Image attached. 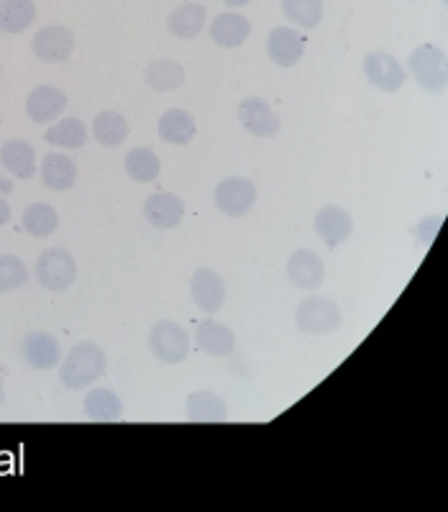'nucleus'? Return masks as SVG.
<instances>
[{"mask_svg": "<svg viewBox=\"0 0 448 512\" xmlns=\"http://www.w3.org/2000/svg\"><path fill=\"white\" fill-rule=\"evenodd\" d=\"M239 121L251 136L259 139H274L280 134V116L272 111V105L262 98H246L239 105Z\"/></svg>", "mask_w": 448, "mask_h": 512, "instance_id": "ddd939ff", "label": "nucleus"}, {"mask_svg": "<svg viewBox=\"0 0 448 512\" xmlns=\"http://www.w3.org/2000/svg\"><path fill=\"white\" fill-rule=\"evenodd\" d=\"M408 67L415 82L423 90H428V93H441L446 88V52L441 47H436V44H420V47H415L410 52Z\"/></svg>", "mask_w": 448, "mask_h": 512, "instance_id": "20e7f679", "label": "nucleus"}, {"mask_svg": "<svg viewBox=\"0 0 448 512\" xmlns=\"http://www.w3.org/2000/svg\"><path fill=\"white\" fill-rule=\"evenodd\" d=\"M149 349L164 364H182L190 356V336L175 320H157L149 331Z\"/></svg>", "mask_w": 448, "mask_h": 512, "instance_id": "39448f33", "label": "nucleus"}, {"mask_svg": "<svg viewBox=\"0 0 448 512\" xmlns=\"http://www.w3.org/2000/svg\"><path fill=\"white\" fill-rule=\"evenodd\" d=\"M223 3H226V6H231V8H244V6H249L251 0H223Z\"/></svg>", "mask_w": 448, "mask_h": 512, "instance_id": "c9c22d12", "label": "nucleus"}, {"mask_svg": "<svg viewBox=\"0 0 448 512\" xmlns=\"http://www.w3.org/2000/svg\"><path fill=\"white\" fill-rule=\"evenodd\" d=\"M8 192H13V182L8 177H0V195H8Z\"/></svg>", "mask_w": 448, "mask_h": 512, "instance_id": "f704fd0d", "label": "nucleus"}, {"mask_svg": "<svg viewBox=\"0 0 448 512\" xmlns=\"http://www.w3.org/2000/svg\"><path fill=\"white\" fill-rule=\"evenodd\" d=\"M190 295L195 308L208 315H216L226 303V282L213 269H198L190 280Z\"/></svg>", "mask_w": 448, "mask_h": 512, "instance_id": "f8f14e48", "label": "nucleus"}, {"mask_svg": "<svg viewBox=\"0 0 448 512\" xmlns=\"http://www.w3.org/2000/svg\"><path fill=\"white\" fill-rule=\"evenodd\" d=\"M185 418L190 423H223L228 420V405L216 392L198 390L187 397Z\"/></svg>", "mask_w": 448, "mask_h": 512, "instance_id": "a211bd4d", "label": "nucleus"}, {"mask_svg": "<svg viewBox=\"0 0 448 512\" xmlns=\"http://www.w3.org/2000/svg\"><path fill=\"white\" fill-rule=\"evenodd\" d=\"M216 205L223 216L244 218L256 205V187L246 177H228L216 187Z\"/></svg>", "mask_w": 448, "mask_h": 512, "instance_id": "423d86ee", "label": "nucleus"}, {"mask_svg": "<svg viewBox=\"0 0 448 512\" xmlns=\"http://www.w3.org/2000/svg\"><path fill=\"white\" fill-rule=\"evenodd\" d=\"M21 228L34 239H49L59 228V213L49 203H34L24 210Z\"/></svg>", "mask_w": 448, "mask_h": 512, "instance_id": "c756f323", "label": "nucleus"}, {"mask_svg": "<svg viewBox=\"0 0 448 512\" xmlns=\"http://www.w3.org/2000/svg\"><path fill=\"white\" fill-rule=\"evenodd\" d=\"M82 408L95 423H116V420L123 418V400L113 390H105V387L85 392Z\"/></svg>", "mask_w": 448, "mask_h": 512, "instance_id": "b1692460", "label": "nucleus"}, {"mask_svg": "<svg viewBox=\"0 0 448 512\" xmlns=\"http://www.w3.org/2000/svg\"><path fill=\"white\" fill-rule=\"evenodd\" d=\"M29 282V267L21 256L0 254V295L16 292Z\"/></svg>", "mask_w": 448, "mask_h": 512, "instance_id": "2f4dec72", "label": "nucleus"}, {"mask_svg": "<svg viewBox=\"0 0 448 512\" xmlns=\"http://www.w3.org/2000/svg\"><path fill=\"white\" fill-rule=\"evenodd\" d=\"M364 77L382 93H397L408 82V70L390 52H369L364 57Z\"/></svg>", "mask_w": 448, "mask_h": 512, "instance_id": "0eeeda50", "label": "nucleus"}, {"mask_svg": "<svg viewBox=\"0 0 448 512\" xmlns=\"http://www.w3.org/2000/svg\"><path fill=\"white\" fill-rule=\"evenodd\" d=\"M34 274L44 290L49 292L70 290L77 280L75 256H72L67 249H59V246L41 251L39 259H36Z\"/></svg>", "mask_w": 448, "mask_h": 512, "instance_id": "7ed1b4c3", "label": "nucleus"}, {"mask_svg": "<svg viewBox=\"0 0 448 512\" xmlns=\"http://www.w3.org/2000/svg\"><path fill=\"white\" fill-rule=\"evenodd\" d=\"M67 105L70 100L64 90L54 88V85H39L26 98V116L34 123H52L62 116Z\"/></svg>", "mask_w": 448, "mask_h": 512, "instance_id": "dca6fc26", "label": "nucleus"}, {"mask_svg": "<svg viewBox=\"0 0 448 512\" xmlns=\"http://www.w3.org/2000/svg\"><path fill=\"white\" fill-rule=\"evenodd\" d=\"M341 320H344V315H341L338 305L320 295L305 297L295 310L297 331L308 333V336H331L341 328Z\"/></svg>", "mask_w": 448, "mask_h": 512, "instance_id": "f03ea898", "label": "nucleus"}, {"mask_svg": "<svg viewBox=\"0 0 448 512\" xmlns=\"http://www.w3.org/2000/svg\"><path fill=\"white\" fill-rule=\"evenodd\" d=\"M287 280L297 290H315L326 282V262L310 249H295L287 259Z\"/></svg>", "mask_w": 448, "mask_h": 512, "instance_id": "9b49d317", "label": "nucleus"}, {"mask_svg": "<svg viewBox=\"0 0 448 512\" xmlns=\"http://www.w3.org/2000/svg\"><path fill=\"white\" fill-rule=\"evenodd\" d=\"M157 131L167 144L172 146H187L195 134H198V123L182 108H169L162 113V118L157 121Z\"/></svg>", "mask_w": 448, "mask_h": 512, "instance_id": "4be33fe9", "label": "nucleus"}, {"mask_svg": "<svg viewBox=\"0 0 448 512\" xmlns=\"http://www.w3.org/2000/svg\"><path fill=\"white\" fill-rule=\"evenodd\" d=\"M318 239L328 246V249H338L344 241L351 239L354 233V218L349 216V210L338 208V205H326L318 210V216L313 221Z\"/></svg>", "mask_w": 448, "mask_h": 512, "instance_id": "4468645a", "label": "nucleus"}, {"mask_svg": "<svg viewBox=\"0 0 448 512\" xmlns=\"http://www.w3.org/2000/svg\"><path fill=\"white\" fill-rule=\"evenodd\" d=\"M34 21V0H0V31L3 34H24Z\"/></svg>", "mask_w": 448, "mask_h": 512, "instance_id": "bb28decb", "label": "nucleus"}, {"mask_svg": "<svg viewBox=\"0 0 448 512\" xmlns=\"http://www.w3.org/2000/svg\"><path fill=\"white\" fill-rule=\"evenodd\" d=\"M305 47H308V41H305L303 31L292 29V26H277L272 29V34L267 36V54L277 67H295L297 62H303L305 57Z\"/></svg>", "mask_w": 448, "mask_h": 512, "instance_id": "9d476101", "label": "nucleus"}, {"mask_svg": "<svg viewBox=\"0 0 448 512\" xmlns=\"http://www.w3.org/2000/svg\"><path fill=\"white\" fill-rule=\"evenodd\" d=\"M21 356L36 372H49L62 364V346L47 331H31L21 338Z\"/></svg>", "mask_w": 448, "mask_h": 512, "instance_id": "1a4fd4ad", "label": "nucleus"}, {"mask_svg": "<svg viewBox=\"0 0 448 512\" xmlns=\"http://www.w3.org/2000/svg\"><path fill=\"white\" fill-rule=\"evenodd\" d=\"M0 72H3V67H0Z\"/></svg>", "mask_w": 448, "mask_h": 512, "instance_id": "4c0bfd02", "label": "nucleus"}, {"mask_svg": "<svg viewBox=\"0 0 448 512\" xmlns=\"http://www.w3.org/2000/svg\"><path fill=\"white\" fill-rule=\"evenodd\" d=\"M41 182L52 192H67L77 182V164L67 154L52 152L41 159Z\"/></svg>", "mask_w": 448, "mask_h": 512, "instance_id": "aec40b11", "label": "nucleus"}, {"mask_svg": "<svg viewBox=\"0 0 448 512\" xmlns=\"http://www.w3.org/2000/svg\"><path fill=\"white\" fill-rule=\"evenodd\" d=\"M441 226H443V216H425L423 221L415 226V231H413L415 239H418L423 246H433V241H436Z\"/></svg>", "mask_w": 448, "mask_h": 512, "instance_id": "473e14b6", "label": "nucleus"}, {"mask_svg": "<svg viewBox=\"0 0 448 512\" xmlns=\"http://www.w3.org/2000/svg\"><path fill=\"white\" fill-rule=\"evenodd\" d=\"M31 49H34V54L41 62H67V59L72 57V52H75V34H72L67 26H44V29L36 31L34 39H31Z\"/></svg>", "mask_w": 448, "mask_h": 512, "instance_id": "6e6552de", "label": "nucleus"}, {"mask_svg": "<svg viewBox=\"0 0 448 512\" xmlns=\"http://www.w3.org/2000/svg\"><path fill=\"white\" fill-rule=\"evenodd\" d=\"M208 11L200 3H182L167 16V31L177 39H195L205 29Z\"/></svg>", "mask_w": 448, "mask_h": 512, "instance_id": "5701e85b", "label": "nucleus"}, {"mask_svg": "<svg viewBox=\"0 0 448 512\" xmlns=\"http://www.w3.org/2000/svg\"><path fill=\"white\" fill-rule=\"evenodd\" d=\"M144 218L149 226L169 231V228L180 226L185 218V203L172 192H152L144 200Z\"/></svg>", "mask_w": 448, "mask_h": 512, "instance_id": "2eb2a0df", "label": "nucleus"}, {"mask_svg": "<svg viewBox=\"0 0 448 512\" xmlns=\"http://www.w3.org/2000/svg\"><path fill=\"white\" fill-rule=\"evenodd\" d=\"M144 82L157 93H175L185 85V67L175 59H157L146 64Z\"/></svg>", "mask_w": 448, "mask_h": 512, "instance_id": "393cba45", "label": "nucleus"}, {"mask_svg": "<svg viewBox=\"0 0 448 512\" xmlns=\"http://www.w3.org/2000/svg\"><path fill=\"white\" fill-rule=\"evenodd\" d=\"M6 402V382H3V369H0V405Z\"/></svg>", "mask_w": 448, "mask_h": 512, "instance_id": "e433bc0d", "label": "nucleus"}, {"mask_svg": "<svg viewBox=\"0 0 448 512\" xmlns=\"http://www.w3.org/2000/svg\"><path fill=\"white\" fill-rule=\"evenodd\" d=\"M108 369V356L93 341H82V344L72 346L70 354L62 359L59 367V382L64 390L80 392L88 390L90 384L98 382Z\"/></svg>", "mask_w": 448, "mask_h": 512, "instance_id": "f257e3e1", "label": "nucleus"}, {"mask_svg": "<svg viewBox=\"0 0 448 512\" xmlns=\"http://www.w3.org/2000/svg\"><path fill=\"white\" fill-rule=\"evenodd\" d=\"M195 346L208 356H231L236 351V333L218 320H205L195 333Z\"/></svg>", "mask_w": 448, "mask_h": 512, "instance_id": "6ab92c4d", "label": "nucleus"}, {"mask_svg": "<svg viewBox=\"0 0 448 512\" xmlns=\"http://www.w3.org/2000/svg\"><path fill=\"white\" fill-rule=\"evenodd\" d=\"M282 13L300 29H318L323 21V0H282Z\"/></svg>", "mask_w": 448, "mask_h": 512, "instance_id": "7c9ffc66", "label": "nucleus"}, {"mask_svg": "<svg viewBox=\"0 0 448 512\" xmlns=\"http://www.w3.org/2000/svg\"><path fill=\"white\" fill-rule=\"evenodd\" d=\"M251 36V21L241 13H218L210 21V39L216 41V47L221 49H236L241 47Z\"/></svg>", "mask_w": 448, "mask_h": 512, "instance_id": "f3484780", "label": "nucleus"}, {"mask_svg": "<svg viewBox=\"0 0 448 512\" xmlns=\"http://www.w3.org/2000/svg\"><path fill=\"white\" fill-rule=\"evenodd\" d=\"M44 141L62 152H75V149H82V146L88 144V128L80 118L70 116V118H62V121L52 123L47 128V134H44Z\"/></svg>", "mask_w": 448, "mask_h": 512, "instance_id": "a878e982", "label": "nucleus"}, {"mask_svg": "<svg viewBox=\"0 0 448 512\" xmlns=\"http://www.w3.org/2000/svg\"><path fill=\"white\" fill-rule=\"evenodd\" d=\"M11 221V205L6 203V195H0V226H6Z\"/></svg>", "mask_w": 448, "mask_h": 512, "instance_id": "72a5a7b5", "label": "nucleus"}, {"mask_svg": "<svg viewBox=\"0 0 448 512\" xmlns=\"http://www.w3.org/2000/svg\"><path fill=\"white\" fill-rule=\"evenodd\" d=\"M0 164L18 180H31L36 175L34 146L24 139L6 141V144L0 146Z\"/></svg>", "mask_w": 448, "mask_h": 512, "instance_id": "412c9836", "label": "nucleus"}, {"mask_svg": "<svg viewBox=\"0 0 448 512\" xmlns=\"http://www.w3.org/2000/svg\"><path fill=\"white\" fill-rule=\"evenodd\" d=\"M123 169H126V175L131 177L134 182H154L162 172V159L157 157V152L152 149H146V146H136L131 152L126 154L123 159Z\"/></svg>", "mask_w": 448, "mask_h": 512, "instance_id": "c85d7f7f", "label": "nucleus"}, {"mask_svg": "<svg viewBox=\"0 0 448 512\" xmlns=\"http://www.w3.org/2000/svg\"><path fill=\"white\" fill-rule=\"evenodd\" d=\"M128 131H131V126H128L126 118L116 111L98 113L93 121L95 141H98L100 146H105V149H118V146L128 139Z\"/></svg>", "mask_w": 448, "mask_h": 512, "instance_id": "cd10ccee", "label": "nucleus"}]
</instances>
